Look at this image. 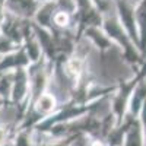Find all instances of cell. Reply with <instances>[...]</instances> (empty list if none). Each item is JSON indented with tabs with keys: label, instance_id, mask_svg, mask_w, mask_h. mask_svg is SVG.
I'll list each match as a JSON object with an SVG mask.
<instances>
[{
	"label": "cell",
	"instance_id": "6da1fadb",
	"mask_svg": "<svg viewBox=\"0 0 146 146\" xmlns=\"http://www.w3.org/2000/svg\"><path fill=\"white\" fill-rule=\"evenodd\" d=\"M57 22L60 23V25H63V23L67 22V16H66V15H60V16H57Z\"/></svg>",
	"mask_w": 146,
	"mask_h": 146
}]
</instances>
